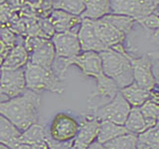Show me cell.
Wrapping results in <instances>:
<instances>
[{"instance_id":"16","label":"cell","mask_w":159,"mask_h":149,"mask_svg":"<svg viewBox=\"0 0 159 149\" xmlns=\"http://www.w3.org/2000/svg\"><path fill=\"white\" fill-rule=\"evenodd\" d=\"M30 55L23 43H17L16 45L9 50L6 58L0 69L7 70H17L20 68H24L29 62Z\"/></svg>"},{"instance_id":"18","label":"cell","mask_w":159,"mask_h":149,"mask_svg":"<svg viewBox=\"0 0 159 149\" xmlns=\"http://www.w3.org/2000/svg\"><path fill=\"white\" fill-rule=\"evenodd\" d=\"M84 11L80 17L82 19L97 20L111 13V0H84Z\"/></svg>"},{"instance_id":"24","label":"cell","mask_w":159,"mask_h":149,"mask_svg":"<svg viewBox=\"0 0 159 149\" xmlns=\"http://www.w3.org/2000/svg\"><path fill=\"white\" fill-rule=\"evenodd\" d=\"M104 19H107L109 23H111L114 27H116L119 31H121L125 35L130 33L134 24L136 23L135 19L125 15H119L114 13H109L106 16H103Z\"/></svg>"},{"instance_id":"36","label":"cell","mask_w":159,"mask_h":149,"mask_svg":"<svg viewBox=\"0 0 159 149\" xmlns=\"http://www.w3.org/2000/svg\"><path fill=\"white\" fill-rule=\"evenodd\" d=\"M7 97L4 96V94L2 93V92H1V89H0V102H4V101H7Z\"/></svg>"},{"instance_id":"34","label":"cell","mask_w":159,"mask_h":149,"mask_svg":"<svg viewBox=\"0 0 159 149\" xmlns=\"http://www.w3.org/2000/svg\"><path fill=\"white\" fill-rule=\"evenodd\" d=\"M149 56H150L151 59H154V60H157V61H159V52H151L148 54Z\"/></svg>"},{"instance_id":"35","label":"cell","mask_w":159,"mask_h":149,"mask_svg":"<svg viewBox=\"0 0 159 149\" xmlns=\"http://www.w3.org/2000/svg\"><path fill=\"white\" fill-rule=\"evenodd\" d=\"M154 76H155V79H156V86L159 88V72L154 73Z\"/></svg>"},{"instance_id":"32","label":"cell","mask_w":159,"mask_h":149,"mask_svg":"<svg viewBox=\"0 0 159 149\" xmlns=\"http://www.w3.org/2000/svg\"><path fill=\"white\" fill-rule=\"evenodd\" d=\"M87 149H108V148H107L106 147V145L104 144H102V143H99L98 141H94V142H93L91 145H89Z\"/></svg>"},{"instance_id":"40","label":"cell","mask_w":159,"mask_h":149,"mask_svg":"<svg viewBox=\"0 0 159 149\" xmlns=\"http://www.w3.org/2000/svg\"><path fill=\"white\" fill-rule=\"evenodd\" d=\"M48 149H49V148H48ZM71 149H74V148H73V146H72V148H71Z\"/></svg>"},{"instance_id":"27","label":"cell","mask_w":159,"mask_h":149,"mask_svg":"<svg viewBox=\"0 0 159 149\" xmlns=\"http://www.w3.org/2000/svg\"><path fill=\"white\" fill-rule=\"evenodd\" d=\"M84 8H86L84 0H61L59 6V9L77 15V16H81L84 11Z\"/></svg>"},{"instance_id":"9","label":"cell","mask_w":159,"mask_h":149,"mask_svg":"<svg viewBox=\"0 0 159 149\" xmlns=\"http://www.w3.org/2000/svg\"><path fill=\"white\" fill-rule=\"evenodd\" d=\"M130 62L132 65L133 82H135L139 87L145 88L149 92L155 88L157 87L156 79L152 71V62L150 56L148 54L138 58L131 56Z\"/></svg>"},{"instance_id":"15","label":"cell","mask_w":159,"mask_h":149,"mask_svg":"<svg viewBox=\"0 0 159 149\" xmlns=\"http://www.w3.org/2000/svg\"><path fill=\"white\" fill-rule=\"evenodd\" d=\"M56 33L73 31L82 23V18L62 9H54L48 16Z\"/></svg>"},{"instance_id":"7","label":"cell","mask_w":159,"mask_h":149,"mask_svg":"<svg viewBox=\"0 0 159 149\" xmlns=\"http://www.w3.org/2000/svg\"><path fill=\"white\" fill-rule=\"evenodd\" d=\"M97 79V88L93 93L89 94L88 102H89V109L94 111L98 107L104 106L108 102L116 96L119 93V88L117 84L113 82V79L108 78L104 74L99 76Z\"/></svg>"},{"instance_id":"12","label":"cell","mask_w":159,"mask_h":149,"mask_svg":"<svg viewBox=\"0 0 159 149\" xmlns=\"http://www.w3.org/2000/svg\"><path fill=\"white\" fill-rule=\"evenodd\" d=\"M78 38L82 52L101 53L108 50V48L104 46V44L98 38L93 28V20L91 19H82V23L78 31Z\"/></svg>"},{"instance_id":"5","label":"cell","mask_w":159,"mask_h":149,"mask_svg":"<svg viewBox=\"0 0 159 149\" xmlns=\"http://www.w3.org/2000/svg\"><path fill=\"white\" fill-rule=\"evenodd\" d=\"M79 129V121L68 113L60 112L55 115L50 124L48 135L60 142L74 141Z\"/></svg>"},{"instance_id":"30","label":"cell","mask_w":159,"mask_h":149,"mask_svg":"<svg viewBox=\"0 0 159 149\" xmlns=\"http://www.w3.org/2000/svg\"><path fill=\"white\" fill-rule=\"evenodd\" d=\"M46 144L49 149H71L74 141H70V142H60V141H56L52 139L48 135L47 132V138H46Z\"/></svg>"},{"instance_id":"6","label":"cell","mask_w":159,"mask_h":149,"mask_svg":"<svg viewBox=\"0 0 159 149\" xmlns=\"http://www.w3.org/2000/svg\"><path fill=\"white\" fill-rule=\"evenodd\" d=\"M111 13L132 17L135 21L157 9L152 0H111Z\"/></svg>"},{"instance_id":"4","label":"cell","mask_w":159,"mask_h":149,"mask_svg":"<svg viewBox=\"0 0 159 149\" xmlns=\"http://www.w3.org/2000/svg\"><path fill=\"white\" fill-rule=\"evenodd\" d=\"M131 109V106L121 94L120 91L111 102L93 111V115L99 121H111L124 125Z\"/></svg>"},{"instance_id":"21","label":"cell","mask_w":159,"mask_h":149,"mask_svg":"<svg viewBox=\"0 0 159 149\" xmlns=\"http://www.w3.org/2000/svg\"><path fill=\"white\" fill-rule=\"evenodd\" d=\"M124 126L128 130V132L137 134V135L150 128L139 107H131L126 121L124 123Z\"/></svg>"},{"instance_id":"13","label":"cell","mask_w":159,"mask_h":149,"mask_svg":"<svg viewBox=\"0 0 159 149\" xmlns=\"http://www.w3.org/2000/svg\"><path fill=\"white\" fill-rule=\"evenodd\" d=\"M93 28L96 30L98 38L108 49H114L119 45H123L126 35L114 27L103 17L93 20Z\"/></svg>"},{"instance_id":"33","label":"cell","mask_w":159,"mask_h":149,"mask_svg":"<svg viewBox=\"0 0 159 149\" xmlns=\"http://www.w3.org/2000/svg\"><path fill=\"white\" fill-rule=\"evenodd\" d=\"M156 13L159 15V8H157L156 10ZM152 39L153 40H155V41H157L158 43H159V29L158 30H156V31H154L153 32V34H152Z\"/></svg>"},{"instance_id":"25","label":"cell","mask_w":159,"mask_h":149,"mask_svg":"<svg viewBox=\"0 0 159 149\" xmlns=\"http://www.w3.org/2000/svg\"><path fill=\"white\" fill-rule=\"evenodd\" d=\"M138 142L149 149H159V121L138 135Z\"/></svg>"},{"instance_id":"23","label":"cell","mask_w":159,"mask_h":149,"mask_svg":"<svg viewBox=\"0 0 159 149\" xmlns=\"http://www.w3.org/2000/svg\"><path fill=\"white\" fill-rule=\"evenodd\" d=\"M104 145L108 149H138V135L128 132L104 143Z\"/></svg>"},{"instance_id":"14","label":"cell","mask_w":159,"mask_h":149,"mask_svg":"<svg viewBox=\"0 0 159 149\" xmlns=\"http://www.w3.org/2000/svg\"><path fill=\"white\" fill-rule=\"evenodd\" d=\"M29 62L38 65L45 69H53V65L56 60V52L52 41L50 39L43 38L40 43L29 53Z\"/></svg>"},{"instance_id":"17","label":"cell","mask_w":159,"mask_h":149,"mask_svg":"<svg viewBox=\"0 0 159 149\" xmlns=\"http://www.w3.org/2000/svg\"><path fill=\"white\" fill-rule=\"evenodd\" d=\"M120 93L131 107H140L143 103L150 99V92L139 87L135 82L121 88Z\"/></svg>"},{"instance_id":"38","label":"cell","mask_w":159,"mask_h":149,"mask_svg":"<svg viewBox=\"0 0 159 149\" xmlns=\"http://www.w3.org/2000/svg\"><path fill=\"white\" fill-rule=\"evenodd\" d=\"M152 2L156 6V8H159V0H152Z\"/></svg>"},{"instance_id":"31","label":"cell","mask_w":159,"mask_h":149,"mask_svg":"<svg viewBox=\"0 0 159 149\" xmlns=\"http://www.w3.org/2000/svg\"><path fill=\"white\" fill-rule=\"evenodd\" d=\"M11 149H48L47 144H27V143H20L17 142L14 145L10 147Z\"/></svg>"},{"instance_id":"10","label":"cell","mask_w":159,"mask_h":149,"mask_svg":"<svg viewBox=\"0 0 159 149\" xmlns=\"http://www.w3.org/2000/svg\"><path fill=\"white\" fill-rule=\"evenodd\" d=\"M57 58L70 59L82 53V48L78 38V32L67 31L55 33L51 38Z\"/></svg>"},{"instance_id":"8","label":"cell","mask_w":159,"mask_h":149,"mask_svg":"<svg viewBox=\"0 0 159 149\" xmlns=\"http://www.w3.org/2000/svg\"><path fill=\"white\" fill-rule=\"evenodd\" d=\"M26 88L25 67L17 70L0 69V89L8 99L21 94Z\"/></svg>"},{"instance_id":"37","label":"cell","mask_w":159,"mask_h":149,"mask_svg":"<svg viewBox=\"0 0 159 149\" xmlns=\"http://www.w3.org/2000/svg\"><path fill=\"white\" fill-rule=\"evenodd\" d=\"M0 149H11V148L7 145H5V144H3V143H0Z\"/></svg>"},{"instance_id":"3","label":"cell","mask_w":159,"mask_h":149,"mask_svg":"<svg viewBox=\"0 0 159 149\" xmlns=\"http://www.w3.org/2000/svg\"><path fill=\"white\" fill-rule=\"evenodd\" d=\"M26 88L36 93L50 91L57 94H63L65 88L63 79L53 69H45L28 62L25 66Z\"/></svg>"},{"instance_id":"28","label":"cell","mask_w":159,"mask_h":149,"mask_svg":"<svg viewBox=\"0 0 159 149\" xmlns=\"http://www.w3.org/2000/svg\"><path fill=\"white\" fill-rule=\"evenodd\" d=\"M136 23L140 24L143 28L146 30H151V31H156L159 29V15L154 11L147 16H144L140 19L136 20Z\"/></svg>"},{"instance_id":"19","label":"cell","mask_w":159,"mask_h":149,"mask_svg":"<svg viewBox=\"0 0 159 149\" xmlns=\"http://www.w3.org/2000/svg\"><path fill=\"white\" fill-rule=\"evenodd\" d=\"M47 130L41 124L34 123L27 129L21 131L18 138V142L27 144H46Z\"/></svg>"},{"instance_id":"20","label":"cell","mask_w":159,"mask_h":149,"mask_svg":"<svg viewBox=\"0 0 159 149\" xmlns=\"http://www.w3.org/2000/svg\"><path fill=\"white\" fill-rule=\"evenodd\" d=\"M125 133H128V130L124 125H120V124H116L111 121H101L97 141L104 144Z\"/></svg>"},{"instance_id":"39","label":"cell","mask_w":159,"mask_h":149,"mask_svg":"<svg viewBox=\"0 0 159 149\" xmlns=\"http://www.w3.org/2000/svg\"><path fill=\"white\" fill-rule=\"evenodd\" d=\"M138 149H149L148 147H146V146H144V145H142V144H140L138 142Z\"/></svg>"},{"instance_id":"11","label":"cell","mask_w":159,"mask_h":149,"mask_svg":"<svg viewBox=\"0 0 159 149\" xmlns=\"http://www.w3.org/2000/svg\"><path fill=\"white\" fill-rule=\"evenodd\" d=\"M101 121L93 114L83 116L79 122V129L74 139V149H87L93 142L97 140Z\"/></svg>"},{"instance_id":"1","label":"cell","mask_w":159,"mask_h":149,"mask_svg":"<svg viewBox=\"0 0 159 149\" xmlns=\"http://www.w3.org/2000/svg\"><path fill=\"white\" fill-rule=\"evenodd\" d=\"M41 107V96L26 88L17 97L0 102V114L9 119L20 131L37 123Z\"/></svg>"},{"instance_id":"22","label":"cell","mask_w":159,"mask_h":149,"mask_svg":"<svg viewBox=\"0 0 159 149\" xmlns=\"http://www.w3.org/2000/svg\"><path fill=\"white\" fill-rule=\"evenodd\" d=\"M20 134L21 131L9 119L0 114V143L11 147L18 142Z\"/></svg>"},{"instance_id":"2","label":"cell","mask_w":159,"mask_h":149,"mask_svg":"<svg viewBox=\"0 0 159 149\" xmlns=\"http://www.w3.org/2000/svg\"><path fill=\"white\" fill-rule=\"evenodd\" d=\"M102 58L103 74L113 79L119 89L133 83L130 55H123L112 49L99 53Z\"/></svg>"},{"instance_id":"26","label":"cell","mask_w":159,"mask_h":149,"mask_svg":"<svg viewBox=\"0 0 159 149\" xmlns=\"http://www.w3.org/2000/svg\"><path fill=\"white\" fill-rule=\"evenodd\" d=\"M139 108H140V111L148 122L150 128L159 121V103H156L152 101H147Z\"/></svg>"},{"instance_id":"29","label":"cell","mask_w":159,"mask_h":149,"mask_svg":"<svg viewBox=\"0 0 159 149\" xmlns=\"http://www.w3.org/2000/svg\"><path fill=\"white\" fill-rule=\"evenodd\" d=\"M0 41L9 48H12L17 43L14 33L6 26H0Z\"/></svg>"}]
</instances>
